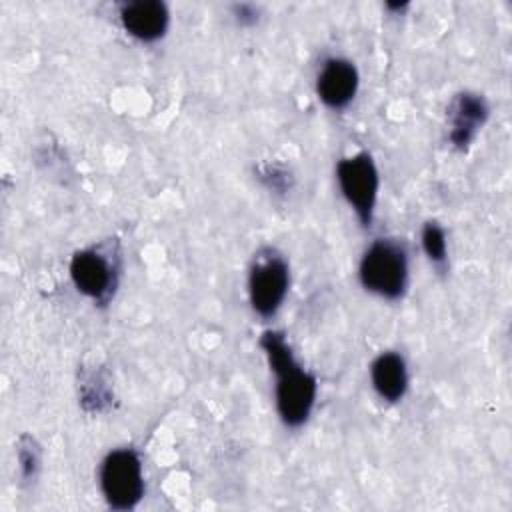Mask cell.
I'll return each mask as SVG.
<instances>
[{
    "label": "cell",
    "instance_id": "obj_1",
    "mask_svg": "<svg viewBox=\"0 0 512 512\" xmlns=\"http://www.w3.org/2000/svg\"><path fill=\"white\" fill-rule=\"evenodd\" d=\"M258 346L274 374V406L278 420L290 428H302L316 406L318 378L304 368L286 334L278 328H268L260 334Z\"/></svg>",
    "mask_w": 512,
    "mask_h": 512
},
{
    "label": "cell",
    "instance_id": "obj_2",
    "mask_svg": "<svg viewBox=\"0 0 512 512\" xmlns=\"http://www.w3.org/2000/svg\"><path fill=\"white\" fill-rule=\"evenodd\" d=\"M360 286L382 300H402L410 286V252L402 238L372 240L358 260Z\"/></svg>",
    "mask_w": 512,
    "mask_h": 512
},
{
    "label": "cell",
    "instance_id": "obj_3",
    "mask_svg": "<svg viewBox=\"0 0 512 512\" xmlns=\"http://www.w3.org/2000/svg\"><path fill=\"white\" fill-rule=\"evenodd\" d=\"M68 274L78 294L100 308L112 304L122 274V258L116 238L76 250L70 258Z\"/></svg>",
    "mask_w": 512,
    "mask_h": 512
},
{
    "label": "cell",
    "instance_id": "obj_4",
    "mask_svg": "<svg viewBox=\"0 0 512 512\" xmlns=\"http://www.w3.org/2000/svg\"><path fill=\"white\" fill-rule=\"evenodd\" d=\"M98 488L108 508L118 512L134 510L146 494L140 452L132 446L108 450L98 464Z\"/></svg>",
    "mask_w": 512,
    "mask_h": 512
},
{
    "label": "cell",
    "instance_id": "obj_5",
    "mask_svg": "<svg viewBox=\"0 0 512 512\" xmlns=\"http://www.w3.org/2000/svg\"><path fill=\"white\" fill-rule=\"evenodd\" d=\"M290 290V264L288 258L272 248L264 246L254 252L246 276V294L252 312L264 320L274 318Z\"/></svg>",
    "mask_w": 512,
    "mask_h": 512
},
{
    "label": "cell",
    "instance_id": "obj_6",
    "mask_svg": "<svg viewBox=\"0 0 512 512\" xmlns=\"http://www.w3.org/2000/svg\"><path fill=\"white\" fill-rule=\"evenodd\" d=\"M334 176L340 196L354 212L358 224L370 228L380 196V172L374 156L368 150L348 154L336 162Z\"/></svg>",
    "mask_w": 512,
    "mask_h": 512
},
{
    "label": "cell",
    "instance_id": "obj_7",
    "mask_svg": "<svg viewBox=\"0 0 512 512\" xmlns=\"http://www.w3.org/2000/svg\"><path fill=\"white\" fill-rule=\"evenodd\" d=\"M318 100L332 112L346 110L358 96L360 72L346 56H328L318 66L314 78Z\"/></svg>",
    "mask_w": 512,
    "mask_h": 512
},
{
    "label": "cell",
    "instance_id": "obj_8",
    "mask_svg": "<svg viewBox=\"0 0 512 512\" xmlns=\"http://www.w3.org/2000/svg\"><path fill=\"white\" fill-rule=\"evenodd\" d=\"M490 104L474 90H462L454 94L446 108L448 120V144L456 152H466L476 140L482 126L488 122Z\"/></svg>",
    "mask_w": 512,
    "mask_h": 512
},
{
    "label": "cell",
    "instance_id": "obj_9",
    "mask_svg": "<svg viewBox=\"0 0 512 512\" xmlns=\"http://www.w3.org/2000/svg\"><path fill=\"white\" fill-rule=\"evenodd\" d=\"M122 30L140 44L160 42L170 28V8L162 0H128L118 6Z\"/></svg>",
    "mask_w": 512,
    "mask_h": 512
},
{
    "label": "cell",
    "instance_id": "obj_10",
    "mask_svg": "<svg viewBox=\"0 0 512 512\" xmlns=\"http://www.w3.org/2000/svg\"><path fill=\"white\" fill-rule=\"evenodd\" d=\"M368 378L374 394L386 404L402 402L410 388L408 362L398 350L378 352L368 366Z\"/></svg>",
    "mask_w": 512,
    "mask_h": 512
},
{
    "label": "cell",
    "instance_id": "obj_11",
    "mask_svg": "<svg viewBox=\"0 0 512 512\" xmlns=\"http://www.w3.org/2000/svg\"><path fill=\"white\" fill-rule=\"evenodd\" d=\"M420 248L438 274H446L450 268L448 234L438 220H426L420 228Z\"/></svg>",
    "mask_w": 512,
    "mask_h": 512
},
{
    "label": "cell",
    "instance_id": "obj_12",
    "mask_svg": "<svg viewBox=\"0 0 512 512\" xmlns=\"http://www.w3.org/2000/svg\"><path fill=\"white\" fill-rule=\"evenodd\" d=\"M18 464L22 470V476L26 480L34 478L38 468H40V448L36 446L34 438L30 436H22L20 444H18Z\"/></svg>",
    "mask_w": 512,
    "mask_h": 512
},
{
    "label": "cell",
    "instance_id": "obj_13",
    "mask_svg": "<svg viewBox=\"0 0 512 512\" xmlns=\"http://www.w3.org/2000/svg\"><path fill=\"white\" fill-rule=\"evenodd\" d=\"M232 16L240 26H254L260 18V10L254 4H234Z\"/></svg>",
    "mask_w": 512,
    "mask_h": 512
},
{
    "label": "cell",
    "instance_id": "obj_14",
    "mask_svg": "<svg viewBox=\"0 0 512 512\" xmlns=\"http://www.w3.org/2000/svg\"><path fill=\"white\" fill-rule=\"evenodd\" d=\"M408 6H410L408 2H386V4H384V8H386L388 12H396V10L402 12V10L408 8Z\"/></svg>",
    "mask_w": 512,
    "mask_h": 512
}]
</instances>
